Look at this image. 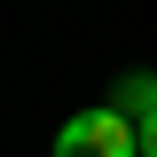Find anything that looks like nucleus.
<instances>
[{
  "label": "nucleus",
  "mask_w": 157,
  "mask_h": 157,
  "mask_svg": "<svg viewBox=\"0 0 157 157\" xmlns=\"http://www.w3.org/2000/svg\"><path fill=\"white\" fill-rule=\"evenodd\" d=\"M55 157H141V126L118 110V102H94V110L63 118Z\"/></svg>",
  "instance_id": "f257e3e1"
},
{
  "label": "nucleus",
  "mask_w": 157,
  "mask_h": 157,
  "mask_svg": "<svg viewBox=\"0 0 157 157\" xmlns=\"http://www.w3.org/2000/svg\"><path fill=\"white\" fill-rule=\"evenodd\" d=\"M110 102H118L126 118H149V110H157V78H149V71H134V78H126V86L110 94Z\"/></svg>",
  "instance_id": "f03ea898"
},
{
  "label": "nucleus",
  "mask_w": 157,
  "mask_h": 157,
  "mask_svg": "<svg viewBox=\"0 0 157 157\" xmlns=\"http://www.w3.org/2000/svg\"><path fill=\"white\" fill-rule=\"evenodd\" d=\"M134 126H141V157H157V110H149V118H134Z\"/></svg>",
  "instance_id": "7ed1b4c3"
}]
</instances>
